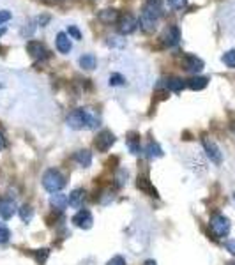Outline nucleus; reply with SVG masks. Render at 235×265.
<instances>
[{"label": "nucleus", "instance_id": "obj_19", "mask_svg": "<svg viewBox=\"0 0 235 265\" xmlns=\"http://www.w3.org/2000/svg\"><path fill=\"white\" fill-rule=\"evenodd\" d=\"M207 83H209V78L194 76V78H191V80H188V83H186V85L189 87L191 90H202V89H205V87H207Z\"/></svg>", "mask_w": 235, "mask_h": 265}, {"label": "nucleus", "instance_id": "obj_16", "mask_svg": "<svg viewBox=\"0 0 235 265\" xmlns=\"http://www.w3.org/2000/svg\"><path fill=\"white\" fill-rule=\"evenodd\" d=\"M83 112H85V122H87V127H89V129H95V127L99 126V115H97L95 110L83 108Z\"/></svg>", "mask_w": 235, "mask_h": 265}, {"label": "nucleus", "instance_id": "obj_28", "mask_svg": "<svg viewBox=\"0 0 235 265\" xmlns=\"http://www.w3.org/2000/svg\"><path fill=\"white\" fill-rule=\"evenodd\" d=\"M48 255H50L48 249H39V251H36V262L43 265L46 262V258H48Z\"/></svg>", "mask_w": 235, "mask_h": 265}, {"label": "nucleus", "instance_id": "obj_38", "mask_svg": "<svg viewBox=\"0 0 235 265\" xmlns=\"http://www.w3.org/2000/svg\"><path fill=\"white\" fill-rule=\"evenodd\" d=\"M234 265H235V264H234Z\"/></svg>", "mask_w": 235, "mask_h": 265}, {"label": "nucleus", "instance_id": "obj_25", "mask_svg": "<svg viewBox=\"0 0 235 265\" xmlns=\"http://www.w3.org/2000/svg\"><path fill=\"white\" fill-rule=\"evenodd\" d=\"M168 4H170V7L175 11H182L188 5V0H166Z\"/></svg>", "mask_w": 235, "mask_h": 265}, {"label": "nucleus", "instance_id": "obj_30", "mask_svg": "<svg viewBox=\"0 0 235 265\" xmlns=\"http://www.w3.org/2000/svg\"><path fill=\"white\" fill-rule=\"evenodd\" d=\"M68 36H71L72 39H82V32L78 30L76 27H72L71 25V27L68 28Z\"/></svg>", "mask_w": 235, "mask_h": 265}, {"label": "nucleus", "instance_id": "obj_18", "mask_svg": "<svg viewBox=\"0 0 235 265\" xmlns=\"http://www.w3.org/2000/svg\"><path fill=\"white\" fill-rule=\"evenodd\" d=\"M74 159H76V163L80 165V167L87 168L92 165V154L89 152V150H78L76 154H74Z\"/></svg>", "mask_w": 235, "mask_h": 265}, {"label": "nucleus", "instance_id": "obj_29", "mask_svg": "<svg viewBox=\"0 0 235 265\" xmlns=\"http://www.w3.org/2000/svg\"><path fill=\"white\" fill-rule=\"evenodd\" d=\"M7 239H9V228H7L4 223H0V241L5 242Z\"/></svg>", "mask_w": 235, "mask_h": 265}, {"label": "nucleus", "instance_id": "obj_31", "mask_svg": "<svg viewBox=\"0 0 235 265\" xmlns=\"http://www.w3.org/2000/svg\"><path fill=\"white\" fill-rule=\"evenodd\" d=\"M127 145H129V148H131V152H133V154H140V142L129 140V142H127Z\"/></svg>", "mask_w": 235, "mask_h": 265}, {"label": "nucleus", "instance_id": "obj_37", "mask_svg": "<svg viewBox=\"0 0 235 265\" xmlns=\"http://www.w3.org/2000/svg\"><path fill=\"white\" fill-rule=\"evenodd\" d=\"M4 32H5L4 28H0V36H2V34H4Z\"/></svg>", "mask_w": 235, "mask_h": 265}, {"label": "nucleus", "instance_id": "obj_26", "mask_svg": "<svg viewBox=\"0 0 235 265\" xmlns=\"http://www.w3.org/2000/svg\"><path fill=\"white\" fill-rule=\"evenodd\" d=\"M32 214H34V212H32V209L28 205H23L22 209H20V216H22L23 221H30Z\"/></svg>", "mask_w": 235, "mask_h": 265}, {"label": "nucleus", "instance_id": "obj_11", "mask_svg": "<svg viewBox=\"0 0 235 265\" xmlns=\"http://www.w3.org/2000/svg\"><path fill=\"white\" fill-rule=\"evenodd\" d=\"M14 212H16V205H14L13 200L0 198V216L4 217V219H9V217H13Z\"/></svg>", "mask_w": 235, "mask_h": 265}, {"label": "nucleus", "instance_id": "obj_9", "mask_svg": "<svg viewBox=\"0 0 235 265\" xmlns=\"http://www.w3.org/2000/svg\"><path fill=\"white\" fill-rule=\"evenodd\" d=\"M182 64H184L186 71L193 72V74H196V72H200L204 69V60L198 59V57H194V55H186Z\"/></svg>", "mask_w": 235, "mask_h": 265}, {"label": "nucleus", "instance_id": "obj_32", "mask_svg": "<svg viewBox=\"0 0 235 265\" xmlns=\"http://www.w3.org/2000/svg\"><path fill=\"white\" fill-rule=\"evenodd\" d=\"M106 265H126V260H124L122 256H113Z\"/></svg>", "mask_w": 235, "mask_h": 265}, {"label": "nucleus", "instance_id": "obj_1", "mask_svg": "<svg viewBox=\"0 0 235 265\" xmlns=\"http://www.w3.org/2000/svg\"><path fill=\"white\" fill-rule=\"evenodd\" d=\"M163 16V5L159 0H149L145 2L143 9H141V16H140V27L145 32H154L158 27V22Z\"/></svg>", "mask_w": 235, "mask_h": 265}, {"label": "nucleus", "instance_id": "obj_27", "mask_svg": "<svg viewBox=\"0 0 235 265\" xmlns=\"http://www.w3.org/2000/svg\"><path fill=\"white\" fill-rule=\"evenodd\" d=\"M124 76L122 74H117V72H113L112 76H110V85H113V87H117V85H124Z\"/></svg>", "mask_w": 235, "mask_h": 265}, {"label": "nucleus", "instance_id": "obj_34", "mask_svg": "<svg viewBox=\"0 0 235 265\" xmlns=\"http://www.w3.org/2000/svg\"><path fill=\"white\" fill-rule=\"evenodd\" d=\"M225 246H226V249H228V251H230L232 255L235 256V241H228V242H226Z\"/></svg>", "mask_w": 235, "mask_h": 265}, {"label": "nucleus", "instance_id": "obj_22", "mask_svg": "<svg viewBox=\"0 0 235 265\" xmlns=\"http://www.w3.org/2000/svg\"><path fill=\"white\" fill-rule=\"evenodd\" d=\"M184 87H186V83H184V80H181V78H170V80L166 81V89L172 90V92H181Z\"/></svg>", "mask_w": 235, "mask_h": 265}, {"label": "nucleus", "instance_id": "obj_33", "mask_svg": "<svg viewBox=\"0 0 235 265\" xmlns=\"http://www.w3.org/2000/svg\"><path fill=\"white\" fill-rule=\"evenodd\" d=\"M11 20V13L9 11H0V25Z\"/></svg>", "mask_w": 235, "mask_h": 265}, {"label": "nucleus", "instance_id": "obj_5", "mask_svg": "<svg viewBox=\"0 0 235 265\" xmlns=\"http://www.w3.org/2000/svg\"><path fill=\"white\" fill-rule=\"evenodd\" d=\"M202 144H204V148H205V152H207L209 159H211L212 163H216V165H219V163H221V159H223L219 147L214 144L212 140H209L207 136H204V138H202Z\"/></svg>", "mask_w": 235, "mask_h": 265}, {"label": "nucleus", "instance_id": "obj_13", "mask_svg": "<svg viewBox=\"0 0 235 265\" xmlns=\"http://www.w3.org/2000/svg\"><path fill=\"white\" fill-rule=\"evenodd\" d=\"M69 200L66 194H60V193H53L50 198V205L53 207L55 211H64L66 207H68Z\"/></svg>", "mask_w": 235, "mask_h": 265}, {"label": "nucleus", "instance_id": "obj_35", "mask_svg": "<svg viewBox=\"0 0 235 265\" xmlns=\"http://www.w3.org/2000/svg\"><path fill=\"white\" fill-rule=\"evenodd\" d=\"M4 147H5V138L2 136V133H0V150H2Z\"/></svg>", "mask_w": 235, "mask_h": 265}, {"label": "nucleus", "instance_id": "obj_36", "mask_svg": "<svg viewBox=\"0 0 235 265\" xmlns=\"http://www.w3.org/2000/svg\"><path fill=\"white\" fill-rule=\"evenodd\" d=\"M143 265H156V262H154V260H147Z\"/></svg>", "mask_w": 235, "mask_h": 265}, {"label": "nucleus", "instance_id": "obj_17", "mask_svg": "<svg viewBox=\"0 0 235 265\" xmlns=\"http://www.w3.org/2000/svg\"><path fill=\"white\" fill-rule=\"evenodd\" d=\"M69 205L71 207H82L83 205V202H85V191L83 189H74L71 194H69Z\"/></svg>", "mask_w": 235, "mask_h": 265}, {"label": "nucleus", "instance_id": "obj_7", "mask_svg": "<svg viewBox=\"0 0 235 265\" xmlns=\"http://www.w3.org/2000/svg\"><path fill=\"white\" fill-rule=\"evenodd\" d=\"M68 124L71 129H83L87 127V122H85V112L83 108L80 110H74L68 115Z\"/></svg>", "mask_w": 235, "mask_h": 265}, {"label": "nucleus", "instance_id": "obj_3", "mask_svg": "<svg viewBox=\"0 0 235 265\" xmlns=\"http://www.w3.org/2000/svg\"><path fill=\"white\" fill-rule=\"evenodd\" d=\"M209 226H211V232H212L214 237L221 239V237H226L228 235V232H230V221H228V217L221 216V214H216V216L211 217V223H209Z\"/></svg>", "mask_w": 235, "mask_h": 265}, {"label": "nucleus", "instance_id": "obj_20", "mask_svg": "<svg viewBox=\"0 0 235 265\" xmlns=\"http://www.w3.org/2000/svg\"><path fill=\"white\" fill-rule=\"evenodd\" d=\"M138 188L141 191H145L149 196H158V191H156V188H152V184H150V180L147 177H138Z\"/></svg>", "mask_w": 235, "mask_h": 265}, {"label": "nucleus", "instance_id": "obj_24", "mask_svg": "<svg viewBox=\"0 0 235 265\" xmlns=\"http://www.w3.org/2000/svg\"><path fill=\"white\" fill-rule=\"evenodd\" d=\"M147 156L149 157H161L163 156V150L158 144H149L147 145Z\"/></svg>", "mask_w": 235, "mask_h": 265}, {"label": "nucleus", "instance_id": "obj_15", "mask_svg": "<svg viewBox=\"0 0 235 265\" xmlns=\"http://www.w3.org/2000/svg\"><path fill=\"white\" fill-rule=\"evenodd\" d=\"M118 18H120V14H118L117 9H103L99 13V20L106 25H112V23H117Z\"/></svg>", "mask_w": 235, "mask_h": 265}, {"label": "nucleus", "instance_id": "obj_23", "mask_svg": "<svg viewBox=\"0 0 235 265\" xmlns=\"http://www.w3.org/2000/svg\"><path fill=\"white\" fill-rule=\"evenodd\" d=\"M221 60H223V64H225V66H228V68L235 69V49H230V51H226V53L221 57Z\"/></svg>", "mask_w": 235, "mask_h": 265}, {"label": "nucleus", "instance_id": "obj_6", "mask_svg": "<svg viewBox=\"0 0 235 265\" xmlns=\"http://www.w3.org/2000/svg\"><path fill=\"white\" fill-rule=\"evenodd\" d=\"M113 144H115V136H113L112 131H101L97 138H95V147L101 152H106Z\"/></svg>", "mask_w": 235, "mask_h": 265}, {"label": "nucleus", "instance_id": "obj_2", "mask_svg": "<svg viewBox=\"0 0 235 265\" xmlns=\"http://www.w3.org/2000/svg\"><path fill=\"white\" fill-rule=\"evenodd\" d=\"M43 186H45V189L50 191V193H59L60 189L66 186V179H64V175L59 170L51 168V170H48L45 175H43Z\"/></svg>", "mask_w": 235, "mask_h": 265}, {"label": "nucleus", "instance_id": "obj_12", "mask_svg": "<svg viewBox=\"0 0 235 265\" xmlns=\"http://www.w3.org/2000/svg\"><path fill=\"white\" fill-rule=\"evenodd\" d=\"M179 39H181V32H179V28H177L175 25L168 27L166 32H164V36H163L164 45H166V46H177V45H179Z\"/></svg>", "mask_w": 235, "mask_h": 265}, {"label": "nucleus", "instance_id": "obj_8", "mask_svg": "<svg viewBox=\"0 0 235 265\" xmlns=\"http://www.w3.org/2000/svg\"><path fill=\"white\" fill-rule=\"evenodd\" d=\"M72 223L78 226V228H83V230H89L94 223V217L89 211H78L72 217Z\"/></svg>", "mask_w": 235, "mask_h": 265}, {"label": "nucleus", "instance_id": "obj_14", "mask_svg": "<svg viewBox=\"0 0 235 265\" xmlns=\"http://www.w3.org/2000/svg\"><path fill=\"white\" fill-rule=\"evenodd\" d=\"M57 49L60 53H69L71 51V41H69V36L66 32H59L57 34Z\"/></svg>", "mask_w": 235, "mask_h": 265}, {"label": "nucleus", "instance_id": "obj_21", "mask_svg": "<svg viewBox=\"0 0 235 265\" xmlns=\"http://www.w3.org/2000/svg\"><path fill=\"white\" fill-rule=\"evenodd\" d=\"M80 66L87 71H91V69L95 68V57L92 53H87V55H82L80 57Z\"/></svg>", "mask_w": 235, "mask_h": 265}, {"label": "nucleus", "instance_id": "obj_4", "mask_svg": "<svg viewBox=\"0 0 235 265\" xmlns=\"http://www.w3.org/2000/svg\"><path fill=\"white\" fill-rule=\"evenodd\" d=\"M117 23H118V32L124 34V36L133 34V32L136 30V27H138V20H136L133 14H124V16L118 18Z\"/></svg>", "mask_w": 235, "mask_h": 265}, {"label": "nucleus", "instance_id": "obj_10", "mask_svg": "<svg viewBox=\"0 0 235 265\" xmlns=\"http://www.w3.org/2000/svg\"><path fill=\"white\" fill-rule=\"evenodd\" d=\"M27 49H28V53H30L36 60H43V59L48 57L46 48L41 45V43H37V41H30V43L27 45Z\"/></svg>", "mask_w": 235, "mask_h": 265}]
</instances>
